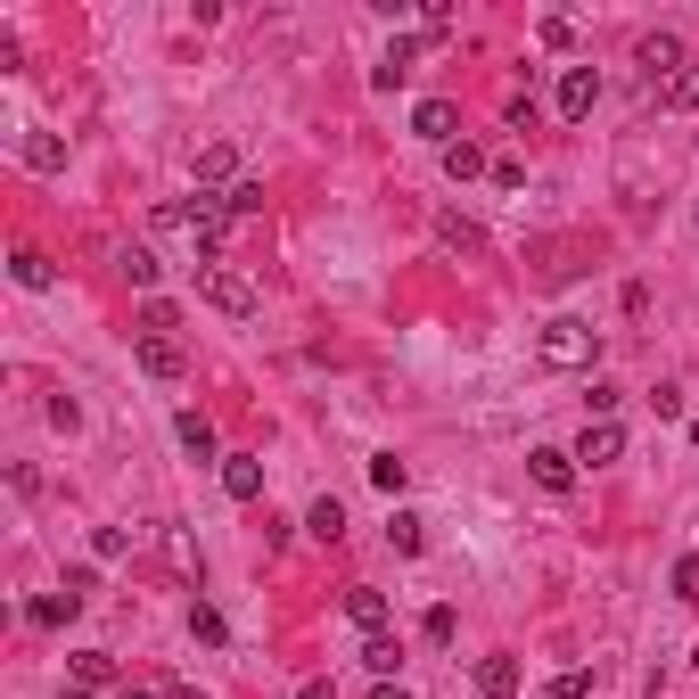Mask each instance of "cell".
I'll return each instance as SVG.
<instances>
[{"mask_svg":"<svg viewBox=\"0 0 699 699\" xmlns=\"http://www.w3.org/2000/svg\"><path fill=\"white\" fill-rule=\"evenodd\" d=\"M223 494L230 502H264V461L256 453H223Z\"/></svg>","mask_w":699,"mask_h":699,"instance_id":"9","label":"cell"},{"mask_svg":"<svg viewBox=\"0 0 699 699\" xmlns=\"http://www.w3.org/2000/svg\"><path fill=\"white\" fill-rule=\"evenodd\" d=\"M626 404V387H609V378H592V395H584V420H618Z\"/></svg>","mask_w":699,"mask_h":699,"instance_id":"27","label":"cell"},{"mask_svg":"<svg viewBox=\"0 0 699 699\" xmlns=\"http://www.w3.org/2000/svg\"><path fill=\"white\" fill-rule=\"evenodd\" d=\"M592 354H601V329H592V322H543V337H535V363L543 371H584Z\"/></svg>","mask_w":699,"mask_h":699,"instance_id":"1","label":"cell"},{"mask_svg":"<svg viewBox=\"0 0 699 699\" xmlns=\"http://www.w3.org/2000/svg\"><path fill=\"white\" fill-rule=\"evenodd\" d=\"M17 157H26L33 174H58V165H67V140H58V132H26V140H17Z\"/></svg>","mask_w":699,"mask_h":699,"instance_id":"16","label":"cell"},{"mask_svg":"<svg viewBox=\"0 0 699 699\" xmlns=\"http://www.w3.org/2000/svg\"><path fill=\"white\" fill-rule=\"evenodd\" d=\"M181 329V305H174V296H148V305H140V337H174Z\"/></svg>","mask_w":699,"mask_h":699,"instance_id":"21","label":"cell"},{"mask_svg":"<svg viewBox=\"0 0 699 699\" xmlns=\"http://www.w3.org/2000/svg\"><path fill=\"white\" fill-rule=\"evenodd\" d=\"M387 543H395V552H420L429 535H420V519H412V511H387Z\"/></svg>","mask_w":699,"mask_h":699,"instance_id":"28","label":"cell"},{"mask_svg":"<svg viewBox=\"0 0 699 699\" xmlns=\"http://www.w3.org/2000/svg\"><path fill=\"white\" fill-rule=\"evenodd\" d=\"M296 699H337V683H322V675H313V683H305V691H296Z\"/></svg>","mask_w":699,"mask_h":699,"instance_id":"38","label":"cell"},{"mask_svg":"<svg viewBox=\"0 0 699 699\" xmlns=\"http://www.w3.org/2000/svg\"><path fill=\"white\" fill-rule=\"evenodd\" d=\"M198 296H206L215 313H256V305H264V288L247 280L239 264H206V272H198Z\"/></svg>","mask_w":699,"mask_h":699,"instance_id":"2","label":"cell"},{"mask_svg":"<svg viewBox=\"0 0 699 699\" xmlns=\"http://www.w3.org/2000/svg\"><path fill=\"white\" fill-rule=\"evenodd\" d=\"M116 272H124V280H132V288H157V256H148V247H124V256H116Z\"/></svg>","mask_w":699,"mask_h":699,"instance_id":"25","label":"cell"},{"mask_svg":"<svg viewBox=\"0 0 699 699\" xmlns=\"http://www.w3.org/2000/svg\"><path fill=\"white\" fill-rule=\"evenodd\" d=\"M420 33L444 41V33H453V9H444V0H429V9H420Z\"/></svg>","mask_w":699,"mask_h":699,"instance_id":"34","label":"cell"},{"mask_svg":"<svg viewBox=\"0 0 699 699\" xmlns=\"http://www.w3.org/2000/svg\"><path fill=\"white\" fill-rule=\"evenodd\" d=\"M75 683L108 691V683H116V659H108V650H75Z\"/></svg>","mask_w":699,"mask_h":699,"instance_id":"23","label":"cell"},{"mask_svg":"<svg viewBox=\"0 0 699 699\" xmlns=\"http://www.w3.org/2000/svg\"><path fill=\"white\" fill-rule=\"evenodd\" d=\"M691 453H699V420H691Z\"/></svg>","mask_w":699,"mask_h":699,"instance_id":"43","label":"cell"},{"mask_svg":"<svg viewBox=\"0 0 699 699\" xmlns=\"http://www.w3.org/2000/svg\"><path fill=\"white\" fill-rule=\"evenodd\" d=\"M519 691H526V667L511 650H485L478 659V699H519Z\"/></svg>","mask_w":699,"mask_h":699,"instance_id":"4","label":"cell"},{"mask_svg":"<svg viewBox=\"0 0 699 699\" xmlns=\"http://www.w3.org/2000/svg\"><path fill=\"white\" fill-rule=\"evenodd\" d=\"M420 633H429V642L444 650V642H453V609H429V618H420Z\"/></svg>","mask_w":699,"mask_h":699,"instance_id":"36","label":"cell"},{"mask_svg":"<svg viewBox=\"0 0 699 699\" xmlns=\"http://www.w3.org/2000/svg\"><path fill=\"white\" fill-rule=\"evenodd\" d=\"M412 58H420L412 41H395V50H387V58L371 67V82H378V91H395V82H412Z\"/></svg>","mask_w":699,"mask_h":699,"instance_id":"22","label":"cell"},{"mask_svg":"<svg viewBox=\"0 0 699 699\" xmlns=\"http://www.w3.org/2000/svg\"><path fill=\"white\" fill-rule=\"evenodd\" d=\"M526 470H535V485H543V494H577V453H560V444L526 453Z\"/></svg>","mask_w":699,"mask_h":699,"instance_id":"8","label":"cell"},{"mask_svg":"<svg viewBox=\"0 0 699 699\" xmlns=\"http://www.w3.org/2000/svg\"><path fill=\"white\" fill-rule=\"evenodd\" d=\"M453 124H461V116H453V99H420V108H412V132H420V140H436V157L453 148Z\"/></svg>","mask_w":699,"mask_h":699,"instance_id":"10","label":"cell"},{"mask_svg":"<svg viewBox=\"0 0 699 699\" xmlns=\"http://www.w3.org/2000/svg\"><path fill=\"white\" fill-rule=\"evenodd\" d=\"M633 67H642V75H650V91H659V82H667V75H683L691 58H683V41H675V33H642V41H633Z\"/></svg>","mask_w":699,"mask_h":699,"instance_id":"3","label":"cell"},{"mask_svg":"<svg viewBox=\"0 0 699 699\" xmlns=\"http://www.w3.org/2000/svg\"><path fill=\"white\" fill-rule=\"evenodd\" d=\"M552 699H592V667H560L552 675Z\"/></svg>","mask_w":699,"mask_h":699,"instance_id":"31","label":"cell"},{"mask_svg":"<svg viewBox=\"0 0 699 699\" xmlns=\"http://www.w3.org/2000/svg\"><path fill=\"white\" fill-rule=\"evenodd\" d=\"M675 601H699V552L675 560Z\"/></svg>","mask_w":699,"mask_h":699,"instance_id":"33","label":"cell"},{"mask_svg":"<svg viewBox=\"0 0 699 699\" xmlns=\"http://www.w3.org/2000/svg\"><path fill=\"white\" fill-rule=\"evenodd\" d=\"M75 609H82V592H33V601H26V626H67Z\"/></svg>","mask_w":699,"mask_h":699,"instance_id":"15","label":"cell"},{"mask_svg":"<svg viewBox=\"0 0 699 699\" xmlns=\"http://www.w3.org/2000/svg\"><path fill=\"white\" fill-rule=\"evenodd\" d=\"M247 174H239V148H230V140H206L198 148V189H215V198H223V189H239Z\"/></svg>","mask_w":699,"mask_h":699,"instance_id":"6","label":"cell"},{"mask_svg":"<svg viewBox=\"0 0 699 699\" xmlns=\"http://www.w3.org/2000/svg\"><path fill=\"white\" fill-rule=\"evenodd\" d=\"M9 280H17V288H58V264L41 256V247H17V256H9Z\"/></svg>","mask_w":699,"mask_h":699,"instance_id":"14","label":"cell"},{"mask_svg":"<svg viewBox=\"0 0 699 699\" xmlns=\"http://www.w3.org/2000/svg\"><path fill=\"white\" fill-rule=\"evenodd\" d=\"M659 108H675V116H691V108H699V58H691L683 75H667V82H659Z\"/></svg>","mask_w":699,"mask_h":699,"instance_id":"17","label":"cell"},{"mask_svg":"<svg viewBox=\"0 0 699 699\" xmlns=\"http://www.w3.org/2000/svg\"><path fill=\"white\" fill-rule=\"evenodd\" d=\"M436 239L453 247V256H485V230H478L470 215H453V206H444V215H436Z\"/></svg>","mask_w":699,"mask_h":699,"instance_id":"12","label":"cell"},{"mask_svg":"<svg viewBox=\"0 0 699 699\" xmlns=\"http://www.w3.org/2000/svg\"><path fill=\"white\" fill-rule=\"evenodd\" d=\"M650 412H659V420H683V387H650Z\"/></svg>","mask_w":699,"mask_h":699,"instance_id":"37","label":"cell"},{"mask_svg":"<svg viewBox=\"0 0 699 699\" xmlns=\"http://www.w3.org/2000/svg\"><path fill=\"white\" fill-rule=\"evenodd\" d=\"M371 699H412V691H404V683H378V691H371Z\"/></svg>","mask_w":699,"mask_h":699,"instance_id":"39","label":"cell"},{"mask_svg":"<svg viewBox=\"0 0 699 699\" xmlns=\"http://www.w3.org/2000/svg\"><path fill=\"white\" fill-rule=\"evenodd\" d=\"M535 41H543V50H568V41H577V26H568V17H543Z\"/></svg>","mask_w":699,"mask_h":699,"instance_id":"35","label":"cell"},{"mask_svg":"<svg viewBox=\"0 0 699 699\" xmlns=\"http://www.w3.org/2000/svg\"><path fill=\"white\" fill-rule=\"evenodd\" d=\"M592 108H601V75H592V67H568V75H560V116L584 124Z\"/></svg>","mask_w":699,"mask_h":699,"instance_id":"7","label":"cell"},{"mask_svg":"<svg viewBox=\"0 0 699 699\" xmlns=\"http://www.w3.org/2000/svg\"><path fill=\"white\" fill-rule=\"evenodd\" d=\"M305 526H313L322 543H346V502H337V494H322V502L305 511Z\"/></svg>","mask_w":699,"mask_h":699,"instance_id":"19","label":"cell"},{"mask_svg":"<svg viewBox=\"0 0 699 699\" xmlns=\"http://www.w3.org/2000/svg\"><path fill=\"white\" fill-rule=\"evenodd\" d=\"M577 461H584V470H609V461H626V429H618V420H584Z\"/></svg>","mask_w":699,"mask_h":699,"instance_id":"5","label":"cell"},{"mask_svg":"<svg viewBox=\"0 0 699 699\" xmlns=\"http://www.w3.org/2000/svg\"><path fill=\"white\" fill-rule=\"evenodd\" d=\"M363 667L378 675V683H387V675L404 667V650H395V633H371V642H363Z\"/></svg>","mask_w":699,"mask_h":699,"instance_id":"24","label":"cell"},{"mask_svg":"<svg viewBox=\"0 0 699 699\" xmlns=\"http://www.w3.org/2000/svg\"><path fill=\"white\" fill-rule=\"evenodd\" d=\"M223 206H230V223H239V215H264V181H239V189H223Z\"/></svg>","mask_w":699,"mask_h":699,"instance_id":"29","label":"cell"},{"mask_svg":"<svg viewBox=\"0 0 699 699\" xmlns=\"http://www.w3.org/2000/svg\"><path fill=\"white\" fill-rule=\"evenodd\" d=\"M346 618L363 626V633H387V592H378V584H354V592H346Z\"/></svg>","mask_w":699,"mask_h":699,"instance_id":"13","label":"cell"},{"mask_svg":"<svg viewBox=\"0 0 699 699\" xmlns=\"http://www.w3.org/2000/svg\"><path fill=\"white\" fill-rule=\"evenodd\" d=\"M91 552H99V560H124V552H132V526H99Z\"/></svg>","mask_w":699,"mask_h":699,"instance_id":"32","label":"cell"},{"mask_svg":"<svg viewBox=\"0 0 699 699\" xmlns=\"http://www.w3.org/2000/svg\"><path fill=\"white\" fill-rule=\"evenodd\" d=\"M691 667H699V650H691Z\"/></svg>","mask_w":699,"mask_h":699,"instance_id":"44","label":"cell"},{"mask_svg":"<svg viewBox=\"0 0 699 699\" xmlns=\"http://www.w3.org/2000/svg\"><path fill=\"white\" fill-rule=\"evenodd\" d=\"M67 699H99V691H91V683H75V691H67Z\"/></svg>","mask_w":699,"mask_h":699,"instance_id":"41","label":"cell"},{"mask_svg":"<svg viewBox=\"0 0 699 699\" xmlns=\"http://www.w3.org/2000/svg\"><path fill=\"white\" fill-rule=\"evenodd\" d=\"M444 174H453V181H478V174H494V165H485L478 140H453V148H444Z\"/></svg>","mask_w":699,"mask_h":699,"instance_id":"20","label":"cell"},{"mask_svg":"<svg viewBox=\"0 0 699 699\" xmlns=\"http://www.w3.org/2000/svg\"><path fill=\"white\" fill-rule=\"evenodd\" d=\"M132 363H140L148 378H181V371H189V354L174 346V337H140V346H132Z\"/></svg>","mask_w":699,"mask_h":699,"instance_id":"11","label":"cell"},{"mask_svg":"<svg viewBox=\"0 0 699 699\" xmlns=\"http://www.w3.org/2000/svg\"><path fill=\"white\" fill-rule=\"evenodd\" d=\"M116 699H157V691H116Z\"/></svg>","mask_w":699,"mask_h":699,"instance_id":"42","label":"cell"},{"mask_svg":"<svg viewBox=\"0 0 699 699\" xmlns=\"http://www.w3.org/2000/svg\"><path fill=\"white\" fill-rule=\"evenodd\" d=\"M371 485H378V494H404V461H395V453H371Z\"/></svg>","mask_w":699,"mask_h":699,"instance_id":"30","label":"cell"},{"mask_svg":"<svg viewBox=\"0 0 699 699\" xmlns=\"http://www.w3.org/2000/svg\"><path fill=\"white\" fill-rule=\"evenodd\" d=\"M165 699H206V691H189V683H174V691H165Z\"/></svg>","mask_w":699,"mask_h":699,"instance_id":"40","label":"cell"},{"mask_svg":"<svg viewBox=\"0 0 699 699\" xmlns=\"http://www.w3.org/2000/svg\"><path fill=\"white\" fill-rule=\"evenodd\" d=\"M189 633H198V642H206V650H223V642H230V626H223V609H206V601H198V609H189Z\"/></svg>","mask_w":699,"mask_h":699,"instance_id":"26","label":"cell"},{"mask_svg":"<svg viewBox=\"0 0 699 699\" xmlns=\"http://www.w3.org/2000/svg\"><path fill=\"white\" fill-rule=\"evenodd\" d=\"M174 436H181V453H189V461H215V429H206V412H181V420H174Z\"/></svg>","mask_w":699,"mask_h":699,"instance_id":"18","label":"cell"}]
</instances>
